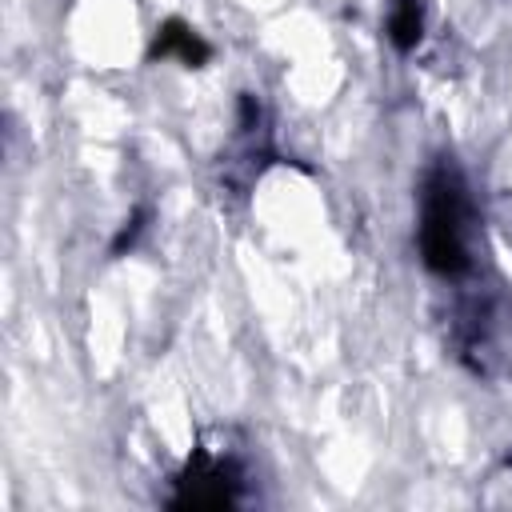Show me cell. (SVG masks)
Masks as SVG:
<instances>
[{
  "label": "cell",
  "mask_w": 512,
  "mask_h": 512,
  "mask_svg": "<svg viewBox=\"0 0 512 512\" xmlns=\"http://www.w3.org/2000/svg\"><path fill=\"white\" fill-rule=\"evenodd\" d=\"M460 220H464L460 184L448 172H432L428 188H424V224H420V248H424V264L432 272L452 276L464 268Z\"/></svg>",
  "instance_id": "obj_1"
},
{
  "label": "cell",
  "mask_w": 512,
  "mask_h": 512,
  "mask_svg": "<svg viewBox=\"0 0 512 512\" xmlns=\"http://www.w3.org/2000/svg\"><path fill=\"white\" fill-rule=\"evenodd\" d=\"M152 52H156V56H172V52H176L184 64H200V60L208 56V48H204L184 24H176V20L164 24V32L156 36V48H152Z\"/></svg>",
  "instance_id": "obj_2"
},
{
  "label": "cell",
  "mask_w": 512,
  "mask_h": 512,
  "mask_svg": "<svg viewBox=\"0 0 512 512\" xmlns=\"http://www.w3.org/2000/svg\"><path fill=\"white\" fill-rule=\"evenodd\" d=\"M388 28H392L396 48H412V44L420 40V8H416V0H400Z\"/></svg>",
  "instance_id": "obj_3"
}]
</instances>
